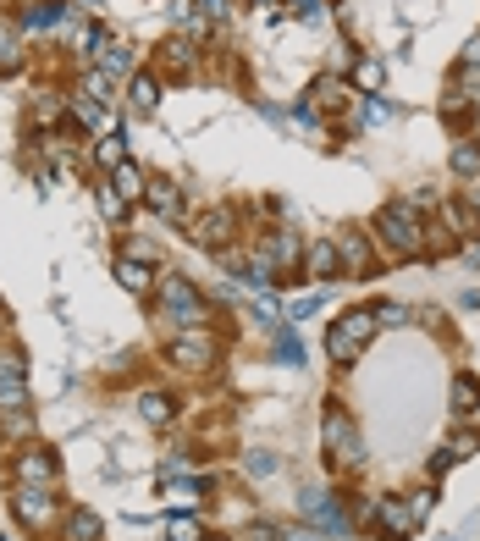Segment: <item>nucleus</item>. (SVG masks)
Returning a JSON list of instances; mask_svg holds the SVG:
<instances>
[{"mask_svg":"<svg viewBox=\"0 0 480 541\" xmlns=\"http://www.w3.org/2000/svg\"><path fill=\"white\" fill-rule=\"evenodd\" d=\"M376 238H381V249H392L397 260H415L420 254V243H426V221L415 216V205H387L381 216H376Z\"/></svg>","mask_w":480,"mask_h":541,"instance_id":"obj_1","label":"nucleus"},{"mask_svg":"<svg viewBox=\"0 0 480 541\" xmlns=\"http://www.w3.org/2000/svg\"><path fill=\"white\" fill-rule=\"evenodd\" d=\"M376 331H381V315H376V310H348V315L326 331V354H331L337 365H354Z\"/></svg>","mask_w":480,"mask_h":541,"instance_id":"obj_2","label":"nucleus"},{"mask_svg":"<svg viewBox=\"0 0 480 541\" xmlns=\"http://www.w3.org/2000/svg\"><path fill=\"white\" fill-rule=\"evenodd\" d=\"M155 293H161V304H166V315L188 331V326H204L211 320V304H204V293L188 282V277H177V270H166V277L155 282Z\"/></svg>","mask_w":480,"mask_h":541,"instance_id":"obj_3","label":"nucleus"},{"mask_svg":"<svg viewBox=\"0 0 480 541\" xmlns=\"http://www.w3.org/2000/svg\"><path fill=\"white\" fill-rule=\"evenodd\" d=\"M326 448H331V458L337 464H365V448H359V431H354V420L342 415V409H326Z\"/></svg>","mask_w":480,"mask_h":541,"instance_id":"obj_4","label":"nucleus"},{"mask_svg":"<svg viewBox=\"0 0 480 541\" xmlns=\"http://www.w3.org/2000/svg\"><path fill=\"white\" fill-rule=\"evenodd\" d=\"M171 359H177V365H188V370H204V365L216 359V337L204 331V326L177 331V337H171Z\"/></svg>","mask_w":480,"mask_h":541,"instance_id":"obj_5","label":"nucleus"},{"mask_svg":"<svg viewBox=\"0 0 480 541\" xmlns=\"http://www.w3.org/2000/svg\"><path fill=\"white\" fill-rule=\"evenodd\" d=\"M337 254H342V270H348V277H376V249L359 227H348L337 238Z\"/></svg>","mask_w":480,"mask_h":541,"instance_id":"obj_6","label":"nucleus"},{"mask_svg":"<svg viewBox=\"0 0 480 541\" xmlns=\"http://www.w3.org/2000/svg\"><path fill=\"white\" fill-rule=\"evenodd\" d=\"M12 508H17V519H23L28 530H39V525L55 519V497H50L44 487H17V492H12Z\"/></svg>","mask_w":480,"mask_h":541,"instance_id":"obj_7","label":"nucleus"},{"mask_svg":"<svg viewBox=\"0 0 480 541\" xmlns=\"http://www.w3.org/2000/svg\"><path fill=\"white\" fill-rule=\"evenodd\" d=\"M55 481V453L50 448H23L17 453V487H50Z\"/></svg>","mask_w":480,"mask_h":541,"instance_id":"obj_8","label":"nucleus"},{"mask_svg":"<svg viewBox=\"0 0 480 541\" xmlns=\"http://www.w3.org/2000/svg\"><path fill=\"white\" fill-rule=\"evenodd\" d=\"M227 238H232V211H204L193 221V243L199 249H227Z\"/></svg>","mask_w":480,"mask_h":541,"instance_id":"obj_9","label":"nucleus"},{"mask_svg":"<svg viewBox=\"0 0 480 541\" xmlns=\"http://www.w3.org/2000/svg\"><path fill=\"white\" fill-rule=\"evenodd\" d=\"M348 94H354L348 84H342L337 73H326V78H315V89H309V105H315V111H342V105H348Z\"/></svg>","mask_w":480,"mask_h":541,"instance_id":"obj_10","label":"nucleus"},{"mask_svg":"<svg viewBox=\"0 0 480 541\" xmlns=\"http://www.w3.org/2000/svg\"><path fill=\"white\" fill-rule=\"evenodd\" d=\"M144 199H150V211H155V216H166V221L182 211V193H177V182H171V177H150Z\"/></svg>","mask_w":480,"mask_h":541,"instance_id":"obj_11","label":"nucleus"},{"mask_svg":"<svg viewBox=\"0 0 480 541\" xmlns=\"http://www.w3.org/2000/svg\"><path fill=\"white\" fill-rule=\"evenodd\" d=\"M111 188L127 199V205H139V199H144V188H150V177H144L139 166H132V161H122V166L111 172Z\"/></svg>","mask_w":480,"mask_h":541,"instance_id":"obj_12","label":"nucleus"},{"mask_svg":"<svg viewBox=\"0 0 480 541\" xmlns=\"http://www.w3.org/2000/svg\"><path fill=\"white\" fill-rule=\"evenodd\" d=\"M337 270H342V254H337V243H315V249H309V277H315V282H331Z\"/></svg>","mask_w":480,"mask_h":541,"instance_id":"obj_13","label":"nucleus"},{"mask_svg":"<svg viewBox=\"0 0 480 541\" xmlns=\"http://www.w3.org/2000/svg\"><path fill=\"white\" fill-rule=\"evenodd\" d=\"M116 282H122L127 293H139V299H144V293L155 288V277L144 270V260H122V265H116Z\"/></svg>","mask_w":480,"mask_h":541,"instance_id":"obj_14","label":"nucleus"},{"mask_svg":"<svg viewBox=\"0 0 480 541\" xmlns=\"http://www.w3.org/2000/svg\"><path fill=\"white\" fill-rule=\"evenodd\" d=\"M480 409V381L475 376H458L453 381V415H475Z\"/></svg>","mask_w":480,"mask_h":541,"instance_id":"obj_15","label":"nucleus"},{"mask_svg":"<svg viewBox=\"0 0 480 541\" xmlns=\"http://www.w3.org/2000/svg\"><path fill=\"white\" fill-rule=\"evenodd\" d=\"M299 254H304V243H299L293 227H282L277 238H270V260H277V265H299Z\"/></svg>","mask_w":480,"mask_h":541,"instance_id":"obj_16","label":"nucleus"},{"mask_svg":"<svg viewBox=\"0 0 480 541\" xmlns=\"http://www.w3.org/2000/svg\"><path fill=\"white\" fill-rule=\"evenodd\" d=\"M139 415H144L150 426H171V398H166V392H144V398H139Z\"/></svg>","mask_w":480,"mask_h":541,"instance_id":"obj_17","label":"nucleus"},{"mask_svg":"<svg viewBox=\"0 0 480 541\" xmlns=\"http://www.w3.org/2000/svg\"><path fill=\"white\" fill-rule=\"evenodd\" d=\"M447 100H480V66H458V73H453V94Z\"/></svg>","mask_w":480,"mask_h":541,"instance_id":"obj_18","label":"nucleus"},{"mask_svg":"<svg viewBox=\"0 0 480 541\" xmlns=\"http://www.w3.org/2000/svg\"><path fill=\"white\" fill-rule=\"evenodd\" d=\"M161 66L188 73V66H193V44H188V39H166V44H161Z\"/></svg>","mask_w":480,"mask_h":541,"instance_id":"obj_19","label":"nucleus"},{"mask_svg":"<svg viewBox=\"0 0 480 541\" xmlns=\"http://www.w3.org/2000/svg\"><path fill=\"white\" fill-rule=\"evenodd\" d=\"M61 12H66L61 0H39V6L23 17V28H39V34H44V28H55V23H61Z\"/></svg>","mask_w":480,"mask_h":541,"instance_id":"obj_20","label":"nucleus"},{"mask_svg":"<svg viewBox=\"0 0 480 541\" xmlns=\"http://www.w3.org/2000/svg\"><path fill=\"white\" fill-rule=\"evenodd\" d=\"M132 105H139V111H155V105H161V84H155L150 73L132 78Z\"/></svg>","mask_w":480,"mask_h":541,"instance_id":"obj_21","label":"nucleus"},{"mask_svg":"<svg viewBox=\"0 0 480 541\" xmlns=\"http://www.w3.org/2000/svg\"><path fill=\"white\" fill-rule=\"evenodd\" d=\"M94 161H100V166H111V172H116V166H122V161H127V144H122V139H116V133H105V139H100V144H94Z\"/></svg>","mask_w":480,"mask_h":541,"instance_id":"obj_22","label":"nucleus"},{"mask_svg":"<svg viewBox=\"0 0 480 541\" xmlns=\"http://www.w3.org/2000/svg\"><path fill=\"white\" fill-rule=\"evenodd\" d=\"M0 387H28V365H23V354H0Z\"/></svg>","mask_w":480,"mask_h":541,"instance_id":"obj_23","label":"nucleus"},{"mask_svg":"<svg viewBox=\"0 0 480 541\" xmlns=\"http://www.w3.org/2000/svg\"><path fill=\"white\" fill-rule=\"evenodd\" d=\"M66 541H100V519L94 514H73L66 519Z\"/></svg>","mask_w":480,"mask_h":541,"instance_id":"obj_24","label":"nucleus"},{"mask_svg":"<svg viewBox=\"0 0 480 541\" xmlns=\"http://www.w3.org/2000/svg\"><path fill=\"white\" fill-rule=\"evenodd\" d=\"M83 89H89V100H94V105H111V100H116V94H111V73H105V66H94V73L83 78Z\"/></svg>","mask_w":480,"mask_h":541,"instance_id":"obj_25","label":"nucleus"},{"mask_svg":"<svg viewBox=\"0 0 480 541\" xmlns=\"http://www.w3.org/2000/svg\"><path fill=\"white\" fill-rule=\"evenodd\" d=\"M100 211H105V221H122V216H127V199H122L111 182H100Z\"/></svg>","mask_w":480,"mask_h":541,"instance_id":"obj_26","label":"nucleus"},{"mask_svg":"<svg viewBox=\"0 0 480 541\" xmlns=\"http://www.w3.org/2000/svg\"><path fill=\"white\" fill-rule=\"evenodd\" d=\"M166 536H171V541H199V519H193V514H177V519L166 525Z\"/></svg>","mask_w":480,"mask_h":541,"instance_id":"obj_27","label":"nucleus"},{"mask_svg":"<svg viewBox=\"0 0 480 541\" xmlns=\"http://www.w3.org/2000/svg\"><path fill=\"white\" fill-rule=\"evenodd\" d=\"M447 453H453V458H469V453H480V431H458Z\"/></svg>","mask_w":480,"mask_h":541,"instance_id":"obj_28","label":"nucleus"},{"mask_svg":"<svg viewBox=\"0 0 480 541\" xmlns=\"http://www.w3.org/2000/svg\"><path fill=\"white\" fill-rule=\"evenodd\" d=\"M453 172H464V177H475V172H480V150H475V144H464V150L453 155Z\"/></svg>","mask_w":480,"mask_h":541,"instance_id":"obj_29","label":"nucleus"},{"mask_svg":"<svg viewBox=\"0 0 480 541\" xmlns=\"http://www.w3.org/2000/svg\"><path fill=\"white\" fill-rule=\"evenodd\" d=\"M359 89H381V66H376V61L359 66Z\"/></svg>","mask_w":480,"mask_h":541,"instance_id":"obj_30","label":"nucleus"},{"mask_svg":"<svg viewBox=\"0 0 480 541\" xmlns=\"http://www.w3.org/2000/svg\"><path fill=\"white\" fill-rule=\"evenodd\" d=\"M464 61H469V66H480V34L469 39V50H464Z\"/></svg>","mask_w":480,"mask_h":541,"instance_id":"obj_31","label":"nucleus"},{"mask_svg":"<svg viewBox=\"0 0 480 541\" xmlns=\"http://www.w3.org/2000/svg\"><path fill=\"white\" fill-rule=\"evenodd\" d=\"M288 12H299V17H309V12H315V0H288Z\"/></svg>","mask_w":480,"mask_h":541,"instance_id":"obj_32","label":"nucleus"}]
</instances>
